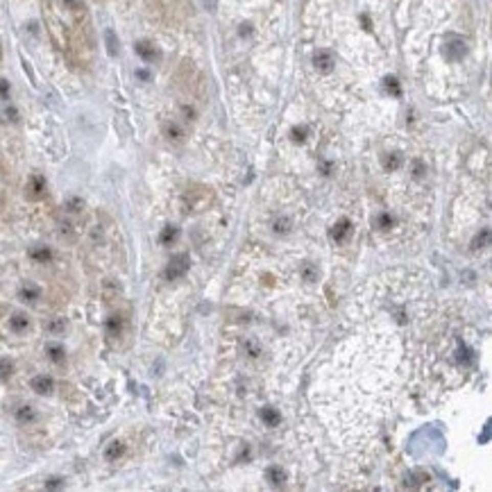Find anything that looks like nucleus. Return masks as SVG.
Listing matches in <instances>:
<instances>
[{"instance_id": "nucleus-1", "label": "nucleus", "mask_w": 492, "mask_h": 492, "mask_svg": "<svg viewBox=\"0 0 492 492\" xmlns=\"http://www.w3.org/2000/svg\"><path fill=\"white\" fill-rule=\"evenodd\" d=\"M188 265H191V261H188V254L172 256L170 263H168V268H166V279H168V281H175V279H180V277H184L186 270H188Z\"/></svg>"}, {"instance_id": "nucleus-2", "label": "nucleus", "mask_w": 492, "mask_h": 492, "mask_svg": "<svg viewBox=\"0 0 492 492\" xmlns=\"http://www.w3.org/2000/svg\"><path fill=\"white\" fill-rule=\"evenodd\" d=\"M186 200H188V204H191L193 209H200V207H204V204L211 200V193H209L204 186H193V191L188 188Z\"/></svg>"}, {"instance_id": "nucleus-3", "label": "nucleus", "mask_w": 492, "mask_h": 492, "mask_svg": "<svg viewBox=\"0 0 492 492\" xmlns=\"http://www.w3.org/2000/svg\"><path fill=\"white\" fill-rule=\"evenodd\" d=\"M134 50L143 61H156L159 59V50H156V46L152 43V41H136Z\"/></svg>"}, {"instance_id": "nucleus-4", "label": "nucleus", "mask_w": 492, "mask_h": 492, "mask_svg": "<svg viewBox=\"0 0 492 492\" xmlns=\"http://www.w3.org/2000/svg\"><path fill=\"white\" fill-rule=\"evenodd\" d=\"M46 193V180L41 175H32L28 182V197L30 200H41Z\"/></svg>"}, {"instance_id": "nucleus-5", "label": "nucleus", "mask_w": 492, "mask_h": 492, "mask_svg": "<svg viewBox=\"0 0 492 492\" xmlns=\"http://www.w3.org/2000/svg\"><path fill=\"white\" fill-rule=\"evenodd\" d=\"M32 390L34 392H39V395H50L52 390H55V381L50 379V376H46V374H41V376H34L32 379Z\"/></svg>"}, {"instance_id": "nucleus-6", "label": "nucleus", "mask_w": 492, "mask_h": 492, "mask_svg": "<svg viewBox=\"0 0 492 492\" xmlns=\"http://www.w3.org/2000/svg\"><path fill=\"white\" fill-rule=\"evenodd\" d=\"M352 234V222L347 220V218H343V220H338L336 225H333V229H331V238L336 240V243H343L345 238Z\"/></svg>"}, {"instance_id": "nucleus-7", "label": "nucleus", "mask_w": 492, "mask_h": 492, "mask_svg": "<svg viewBox=\"0 0 492 492\" xmlns=\"http://www.w3.org/2000/svg\"><path fill=\"white\" fill-rule=\"evenodd\" d=\"M123 327H125V320H123L120 313L109 316V320H107V336L109 338H118L120 333H123Z\"/></svg>"}, {"instance_id": "nucleus-8", "label": "nucleus", "mask_w": 492, "mask_h": 492, "mask_svg": "<svg viewBox=\"0 0 492 492\" xmlns=\"http://www.w3.org/2000/svg\"><path fill=\"white\" fill-rule=\"evenodd\" d=\"M9 329H12L14 333H23L30 329V318L25 316V313H14L12 318H9Z\"/></svg>"}, {"instance_id": "nucleus-9", "label": "nucleus", "mask_w": 492, "mask_h": 492, "mask_svg": "<svg viewBox=\"0 0 492 492\" xmlns=\"http://www.w3.org/2000/svg\"><path fill=\"white\" fill-rule=\"evenodd\" d=\"M465 43L463 41H447V46H444V55L449 57V59H460V57L465 55Z\"/></svg>"}, {"instance_id": "nucleus-10", "label": "nucleus", "mask_w": 492, "mask_h": 492, "mask_svg": "<svg viewBox=\"0 0 492 492\" xmlns=\"http://www.w3.org/2000/svg\"><path fill=\"white\" fill-rule=\"evenodd\" d=\"M265 479H268L272 485H284V481H286V472L279 467V465H270V467L265 469Z\"/></svg>"}, {"instance_id": "nucleus-11", "label": "nucleus", "mask_w": 492, "mask_h": 492, "mask_svg": "<svg viewBox=\"0 0 492 492\" xmlns=\"http://www.w3.org/2000/svg\"><path fill=\"white\" fill-rule=\"evenodd\" d=\"M118 295H120V286L116 284V281H114V279H107V281H104V284H102V297H104V300H107V302H114Z\"/></svg>"}, {"instance_id": "nucleus-12", "label": "nucleus", "mask_w": 492, "mask_h": 492, "mask_svg": "<svg viewBox=\"0 0 492 492\" xmlns=\"http://www.w3.org/2000/svg\"><path fill=\"white\" fill-rule=\"evenodd\" d=\"M30 256H32L36 263H48V261L52 259V250L46 248V245H39V248L30 250Z\"/></svg>"}, {"instance_id": "nucleus-13", "label": "nucleus", "mask_w": 492, "mask_h": 492, "mask_svg": "<svg viewBox=\"0 0 492 492\" xmlns=\"http://www.w3.org/2000/svg\"><path fill=\"white\" fill-rule=\"evenodd\" d=\"M16 420L20 422V424H32V422L36 420V413H34V408L30 406V404L20 406L18 411H16Z\"/></svg>"}, {"instance_id": "nucleus-14", "label": "nucleus", "mask_w": 492, "mask_h": 492, "mask_svg": "<svg viewBox=\"0 0 492 492\" xmlns=\"http://www.w3.org/2000/svg\"><path fill=\"white\" fill-rule=\"evenodd\" d=\"M316 66L320 68L322 73H329V71L333 68V59H331V55H329L327 50H320V52L316 55Z\"/></svg>"}, {"instance_id": "nucleus-15", "label": "nucleus", "mask_w": 492, "mask_h": 492, "mask_svg": "<svg viewBox=\"0 0 492 492\" xmlns=\"http://www.w3.org/2000/svg\"><path fill=\"white\" fill-rule=\"evenodd\" d=\"M39 295H41L39 288H36V286H32V284H25L23 288H20V297H23L28 304H34V302L39 300Z\"/></svg>"}, {"instance_id": "nucleus-16", "label": "nucleus", "mask_w": 492, "mask_h": 492, "mask_svg": "<svg viewBox=\"0 0 492 492\" xmlns=\"http://www.w3.org/2000/svg\"><path fill=\"white\" fill-rule=\"evenodd\" d=\"M164 134L168 136V141H175V143H180L182 139H184V132H182V127L177 123H168L164 127Z\"/></svg>"}, {"instance_id": "nucleus-17", "label": "nucleus", "mask_w": 492, "mask_h": 492, "mask_svg": "<svg viewBox=\"0 0 492 492\" xmlns=\"http://www.w3.org/2000/svg\"><path fill=\"white\" fill-rule=\"evenodd\" d=\"M261 420H263L268 427H277V424H279L281 417H279V413H277L275 408H270V406H268V408H263V411H261Z\"/></svg>"}, {"instance_id": "nucleus-18", "label": "nucleus", "mask_w": 492, "mask_h": 492, "mask_svg": "<svg viewBox=\"0 0 492 492\" xmlns=\"http://www.w3.org/2000/svg\"><path fill=\"white\" fill-rule=\"evenodd\" d=\"M48 356H50V361L52 363H64V359H66V352H64V347L61 345H48Z\"/></svg>"}, {"instance_id": "nucleus-19", "label": "nucleus", "mask_w": 492, "mask_h": 492, "mask_svg": "<svg viewBox=\"0 0 492 492\" xmlns=\"http://www.w3.org/2000/svg\"><path fill=\"white\" fill-rule=\"evenodd\" d=\"M125 454V444L123 442H111L107 447V452H104V456H107V460H116V458H120Z\"/></svg>"}, {"instance_id": "nucleus-20", "label": "nucleus", "mask_w": 492, "mask_h": 492, "mask_svg": "<svg viewBox=\"0 0 492 492\" xmlns=\"http://www.w3.org/2000/svg\"><path fill=\"white\" fill-rule=\"evenodd\" d=\"M46 329H48V333H52V336H59L66 329V320L64 318H52V320L46 324Z\"/></svg>"}, {"instance_id": "nucleus-21", "label": "nucleus", "mask_w": 492, "mask_h": 492, "mask_svg": "<svg viewBox=\"0 0 492 492\" xmlns=\"http://www.w3.org/2000/svg\"><path fill=\"white\" fill-rule=\"evenodd\" d=\"M104 41H107L109 55L116 57L118 55V39H116V34H114V30H107V32H104Z\"/></svg>"}, {"instance_id": "nucleus-22", "label": "nucleus", "mask_w": 492, "mask_h": 492, "mask_svg": "<svg viewBox=\"0 0 492 492\" xmlns=\"http://www.w3.org/2000/svg\"><path fill=\"white\" fill-rule=\"evenodd\" d=\"M14 374V363L9 359H0V379L7 381Z\"/></svg>"}, {"instance_id": "nucleus-23", "label": "nucleus", "mask_w": 492, "mask_h": 492, "mask_svg": "<svg viewBox=\"0 0 492 492\" xmlns=\"http://www.w3.org/2000/svg\"><path fill=\"white\" fill-rule=\"evenodd\" d=\"M177 227H172V225H168V227L161 232V243L164 245H170V243H175V238H177Z\"/></svg>"}, {"instance_id": "nucleus-24", "label": "nucleus", "mask_w": 492, "mask_h": 492, "mask_svg": "<svg viewBox=\"0 0 492 492\" xmlns=\"http://www.w3.org/2000/svg\"><path fill=\"white\" fill-rule=\"evenodd\" d=\"M384 166H386L388 170H397V168L401 166V154H399V152H392L390 156H386V159H384Z\"/></svg>"}, {"instance_id": "nucleus-25", "label": "nucleus", "mask_w": 492, "mask_h": 492, "mask_svg": "<svg viewBox=\"0 0 492 492\" xmlns=\"http://www.w3.org/2000/svg\"><path fill=\"white\" fill-rule=\"evenodd\" d=\"M302 277H304V281H316L318 279V270L313 268L311 263H304V265H302Z\"/></svg>"}, {"instance_id": "nucleus-26", "label": "nucleus", "mask_w": 492, "mask_h": 492, "mask_svg": "<svg viewBox=\"0 0 492 492\" xmlns=\"http://www.w3.org/2000/svg\"><path fill=\"white\" fill-rule=\"evenodd\" d=\"M275 232L277 234H288L290 232V220H288V218H279V220L275 222Z\"/></svg>"}, {"instance_id": "nucleus-27", "label": "nucleus", "mask_w": 492, "mask_h": 492, "mask_svg": "<svg viewBox=\"0 0 492 492\" xmlns=\"http://www.w3.org/2000/svg\"><path fill=\"white\" fill-rule=\"evenodd\" d=\"M376 225H379L381 229H390V225H392V218L388 216V213H381V216L376 218Z\"/></svg>"}, {"instance_id": "nucleus-28", "label": "nucleus", "mask_w": 492, "mask_h": 492, "mask_svg": "<svg viewBox=\"0 0 492 492\" xmlns=\"http://www.w3.org/2000/svg\"><path fill=\"white\" fill-rule=\"evenodd\" d=\"M386 88L392 91V96H399V86H397V80L395 77H386Z\"/></svg>"}, {"instance_id": "nucleus-29", "label": "nucleus", "mask_w": 492, "mask_h": 492, "mask_svg": "<svg viewBox=\"0 0 492 492\" xmlns=\"http://www.w3.org/2000/svg\"><path fill=\"white\" fill-rule=\"evenodd\" d=\"M5 116H7L9 123H18V111L14 107H7L5 109Z\"/></svg>"}, {"instance_id": "nucleus-30", "label": "nucleus", "mask_w": 492, "mask_h": 492, "mask_svg": "<svg viewBox=\"0 0 492 492\" xmlns=\"http://www.w3.org/2000/svg\"><path fill=\"white\" fill-rule=\"evenodd\" d=\"M7 96H9V82L0 80V98H7Z\"/></svg>"}, {"instance_id": "nucleus-31", "label": "nucleus", "mask_w": 492, "mask_h": 492, "mask_svg": "<svg viewBox=\"0 0 492 492\" xmlns=\"http://www.w3.org/2000/svg\"><path fill=\"white\" fill-rule=\"evenodd\" d=\"M82 200H68V211H80Z\"/></svg>"}, {"instance_id": "nucleus-32", "label": "nucleus", "mask_w": 492, "mask_h": 492, "mask_svg": "<svg viewBox=\"0 0 492 492\" xmlns=\"http://www.w3.org/2000/svg\"><path fill=\"white\" fill-rule=\"evenodd\" d=\"M59 485H61V479H50L46 483V488H59Z\"/></svg>"}, {"instance_id": "nucleus-33", "label": "nucleus", "mask_w": 492, "mask_h": 492, "mask_svg": "<svg viewBox=\"0 0 492 492\" xmlns=\"http://www.w3.org/2000/svg\"><path fill=\"white\" fill-rule=\"evenodd\" d=\"M422 172H424V168H422V164H415V177H420Z\"/></svg>"}, {"instance_id": "nucleus-34", "label": "nucleus", "mask_w": 492, "mask_h": 492, "mask_svg": "<svg viewBox=\"0 0 492 492\" xmlns=\"http://www.w3.org/2000/svg\"><path fill=\"white\" fill-rule=\"evenodd\" d=\"M0 55H3V50H0Z\"/></svg>"}]
</instances>
